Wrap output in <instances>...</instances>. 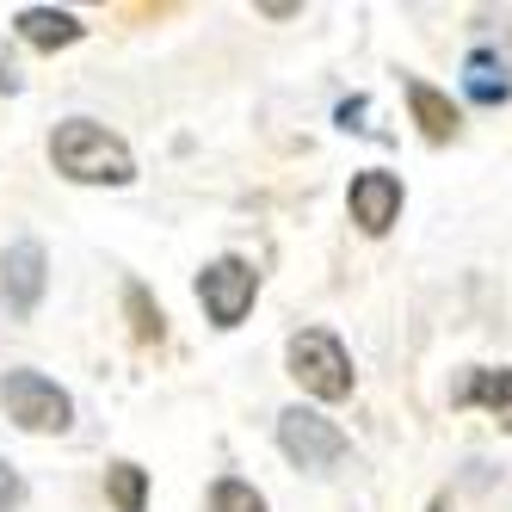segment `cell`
Instances as JSON below:
<instances>
[{"label": "cell", "mask_w": 512, "mask_h": 512, "mask_svg": "<svg viewBox=\"0 0 512 512\" xmlns=\"http://www.w3.org/2000/svg\"><path fill=\"white\" fill-rule=\"evenodd\" d=\"M50 161H56V173L75 179V186H130L136 179V161L124 149V136H112L93 118H68L50 136Z\"/></svg>", "instance_id": "cell-1"}, {"label": "cell", "mask_w": 512, "mask_h": 512, "mask_svg": "<svg viewBox=\"0 0 512 512\" xmlns=\"http://www.w3.org/2000/svg\"><path fill=\"white\" fill-rule=\"evenodd\" d=\"M290 377H297L315 401H346L352 395V358L346 346L327 334V327H303V334H290Z\"/></svg>", "instance_id": "cell-2"}, {"label": "cell", "mask_w": 512, "mask_h": 512, "mask_svg": "<svg viewBox=\"0 0 512 512\" xmlns=\"http://www.w3.org/2000/svg\"><path fill=\"white\" fill-rule=\"evenodd\" d=\"M0 408H7V420L25 426V432H68L75 426V401H68V389H56L44 371H7Z\"/></svg>", "instance_id": "cell-3"}, {"label": "cell", "mask_w": 512, "mask_h": 512, "mask_svg": "<svg viewBox=\"0 0 512 512\" xmlns=\"http://www.w3.org/2000/svg\"><path fill=\"white\" fill-rule=\"evenodd\" d=\"M278 445H284V457L297 469H334L352 451V438L327 414H315V408H284L278 414Z\"/></svg>", "instance_id": "cell-4"}, {"label": "cell", "mask_w": 512, "mask_h": 512, "mask_svg": "<svg viewBox=\"0 0 512 512\" xmlns=\"http://www.w3.org/2000/svg\"><path fill=\"white\" fill-rule=\"evenodd\" d=\"M253 297H260V272H253L247 260H210L198 272V303L216 327H241V315L253 309Z\"/></svg>", "instance_id": "cell-5"}, {"label": "cell", "mask_w": 512, "mask_h": 512, "mask_svg": "<svg viewBox=\"0 0 512 512\" xmlns=\"http://www.w3.org/2000/svg\"><path fill=\"white\" fill-rule=\"evenodd\" d=\"M44 284H50V260H44L38 241H13L7 253H0V297H7L13 315H31V309H38Z\"/></svg>", "instance_id": "cell-6"}, {"label": "cell", "mask_w": 512, "mask_h": 512, "mask_svg": "<svg viewBox=\"0 0 512 512\" xmlns=\"http://www.w3.org/2000/svg\"><path fill=\"white\" fill-rule=\"evenodd\" d=\"M346 210H352V223L364 235H383L395 216H401V179L383 173V167H364L352 179V192H346Z\"/></svg>", "instance_id": "cell-7"}, {"label": "cell", "mask_w": 512, "mask_h": 512, "mask_svg": "<svg viewBox=\"0 0 512 512\" xmlns=\"http://www.w3.org/2000/svg\"><path fill=\"white\" fill-rule=\"evenodd\" d=\"M13 25H19V38L31 50H68V44H81V31H87L75 13H62V7H25Z\"/></svg>", "instance_id": "cell-8"}, {"label": "cell", "mask_w": 512, "mask_h": 512, "mask_svg": "<svg viewBox=\"0 0 512 512\" xmlns=\"http://www.w3.org/2000/svg\"><path fill=\"white\" fill-rule=\"evenodd\" d=\"M408 112H414V124H420L426 142H451L457 136V105H451V93H438L426 81H408Z\"/></svg>", "instance_id": "cell-9"}, {"label": "cell", "mask_w": 512, "mask_h": 512, "mask_svg": "<svg viewBox=\"0 0 512 512\" xmlns=\"http://www.w3.org/2000/svg\"><path fill=\"white\" fill-rule=\"evenodd\" d=\"M463 87H469V99H475V105H506V99H512V75H506V62H494V56H482V50L463 62Z\"/></svg>", "instance_id": "cell-10"}, {"label": "cell", "mask_w": 512, "mask_h": 512, "mask_svg": "<svg viewBox=\"0 0 512 512\" xmlns=\"http://www.w3.org/2000/svg\"><path fill=\"white\" fill-rule=\"evenodd\" d=\"M463 408H506V426H512V371H475L463 389H457Z\"/></svg>", "instance_id": "cell-11"}, {"label": "cell", "mask_w": 512, "mask_h": 512, "mask_svg": "<svg viewBox=\"0 0 512 512\" xmlns=\"http://www.w3.org/2000/svg\"><path fill=\"white\" fill-rule=\"evenodd\" d=\"M105 500H112L118 512H142V506H149V469L112 463V469H105Z\"/></svg>", "instance_id": "cell-12"}, {"label": "cell", "mask_w": 512, "mask_h": 512, "mask_svg": "<svg viewBox=\"0 0 512 512\" xmlns=\"http://www.w3.org/2000/svg\"><path fill=\"white\" fill-rule=\"evenodd\" d=\"M210 512H266V494L253 482H241V475H223L210 488Z\"/></svg>", "instance_id": "cell-13"}, {"label": "cell", "mask_w": 512, "mask_h": 512, "mask_svg": "<svg viewBox=\"0 0 512 512\" xmlns=\"http://www.w3.org/2000/svg\"><path fill=\"white\" fill-rule=\"evenodd\" d=\"M124 303H130V321H136V340H161V309L149 303V290L130 284V290H124Z\"/></svg>", "instance_id": "cell-14"}, {"label": "cell", "mask_w": 512, "mask_h": 512, "mask_svg": "<svg viewBox=\"0 0 512 512\" xmlns=\"http://www.w3.org/2000/svg\"><path fill=\"white\" fill-rule=\"evenodd\" d=\"M19 500H25V482H19V469L0 457V512H13Z\"/></svg>", "instance_id": "cell-15"}, {"label": "cell", "mask_w": 512, "mask_h": 512, "mask_svg": "<svg viewBox=\"0 0 512 512\" xmlns=\"http://www.w3.org/2000/svg\"><path fill=\"white\" fill-rule=\"evenodd\" d=\"M0 93H19V68H13L7 50H0Z\"/></svg>", "instance_id": "cell-16"}, {"label": "cell", "mask_w": 512, "mask_h": 512, "mask_svg": "<svg viewBox=\"0 0 512 512\" xmlns=\"http://www.w3.org/2000/svg\"><path fill=\"white\" fill-rule=\"evenodd\" d=\"M260 13H266V19H290V13H297V0H266Z\"/></svg>", "instance_id": "cell-17"}, {"label": "cell", "mask_w": 512, "mask_h": 512, "mask_svg": "<svg viewBox=\"0 0 512 512\" xmlns=\"http://www.w3.org/2000/svg\"><path fill=\"white\" fill-rule=\"evenodd\" d=\"M432 512H451V506H445V500H432Z\"/></svg>", "instance_id": "cell-18"}]
</instances>
